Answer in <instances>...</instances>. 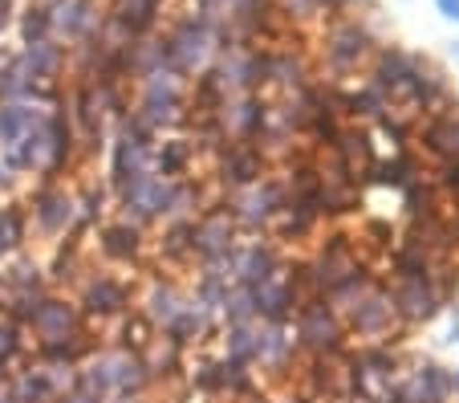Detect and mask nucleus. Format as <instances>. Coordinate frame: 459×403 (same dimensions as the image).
Masks as SVG:
<instances>
[{
    "label": "nucleus",
    "instance_id": "f257e3e1",
    "mask_svg": "<svg viewBox=\"0 0 459 403\" xmlns=\"http://www.w3.org/2000/svg\"><path fill=\"white\" fill-rule=\"evenodd\" d=\"M346 330L358 334V338H370V342H382V346H390V342H394L390 334H407L411 326L399 318L390 290H382V285H370V290L358 298V306L346 314Z\"/></svg>",
    "mask_w": 459,
    "mask_h": 403
},
{
    "label": "nucleus",
    "instance_id": "f03ea898",
    "mask_svg": "<svg viewBox=\"0 0 459 403\" xmlns=\"http://www.w3.org/2000/svg\"><path fill=\"white\" fill-rule=\"evenodd\" d=\"M293 314H297V346H305L309 355H342L346 322H342V314H333L325 306V298L305 302Z\"/></svg>",
    "mask_w": 459,
    "mask_h": 403
},
{
    "label": "nucleus",
    "instance_id": "7ed1b4c3",
    "mask_svg": "<svg viewBox=\"0 0 459 403\" xmlns=\"http://www.w3.org/2000/svg\"><path fill=\"white\" fill-rule=\"evenodd\" d=\"M289 204V192L281 180L264 176L256 180L252 188H240V192H232V204H228V212H232L236 228H269L273 220H277V212Z\"/></svg>",
    "mask_w": 459,
    "mask_h": 403
},
{
    "label": "nucleus",
    "instance_id": "20e7f679",
    "mask_svg": "<svg viewBox=\"0 0 459 403\" xmlns=\"http://www.w3.org/2000/svg\"><path fill=\"white\" fill-rule=\"evenodd\" d=\"M390 298H394V310H399V318L407 326L431 322V318L443 310V302H439V293H435L431 277H399V285L390 290Z\"/></svg>",
    "mask_w": 459,
    "mask_h": 403
},
{
    "label": "nucleus",
    "instance_id": "39448f33",
    "mask_svg": "<svg viewBox=\"0 0 459 403\" xmlns=\"http://www.w3.org/2000/svg\"><path fill=\"white\" fill-rule=\"evenodd\" d=\"M33 216L45 237H61V232H70L78 224V200L70 192H61V188H41L33 196Z\"/></svg>",
    "mask_w": 459,
    "mask_h": 403
},
{
    "label": "nucleus",
    "instance_id": "423d86ee",
    "mask_svg": "<svg viewBox=\"0 0 459 403\" xmlns=\"http://www.w3.org/2000/svg\"><path fill=\"white\" fill-rule=\"evenodd\" d=\"M195 257L200 261H208V257H216V253H224V249H232L236 245V220H232V212H228V204L224 208H204L200 212V220H195Z\"/></svg>",
    "mask_w": 459,
    "mask_h": 403
},
{
    "label": "nucleus",
    "instance_id": "0eeeda50",
    "mask_svg": "<svg viewBox=\"0 0 459 403\" xmlns=\"http://www.w3.org/2000/svg\"><path fill=\"white\" fill-rule=\"evenodd\" d=\"M281 253L269 245V241H256V245H244L240 257H236V285H244V290H256V285H264V281L281 277Z\"/></svg>",
    "mask_w": 459,
    "mask_h": 403
},
{
    "label": "nucleus",
    "instance_id": "6e6552de",
    "mask_svg": "<svg viewBox=\"0 0 459 403\" xmlns=\"http://www.w3.org/2000/svg\"><path fill=\"white\" fill-rule=\"evenodd\" d=\"M29 326L41 334V342L74 338V334H82V310L70 306V302H61V298H45Z\"/></svg>",
    "mask_w": 459,
    "mask_h": 403
},
{
    "label": "nucleus",
    "instance_id": "1a4fd4ad",
    "mask_svg": "<svg viewBox=\"0 0 459 403\" xmlns=\"http://www.w3.org/2000/svg\"><path fill=\"white\" fill-rule=\"evenodd\" d=\"M130 310V290L118 277H90L86 290H82V314L86 318H114Z\"/></svg>",
    "mask_w": 459,
    "mask_h": 403
},
{
    "label": "nucleus",
    "instance_id": "9d476101",
    "mask_svg": "<svg viewBox=\"0 0 459 403\" xmlns=\"http://www.w3.org/2000/svg\"><path fill=\"white\" fill-rule=\"evenodd\" d=\"M248 293H252V306H256V318H264V322H289L293 318V293L285 285V273Z\"/></svg>",
    "mask_w": 459,
    "mask_h": 403
},
{
    "label": "nucleus",
    "instance_id": "9b49d317",
    "mask_svg": "<svg viewBox=\"0 0 459 403\" xmlns=\"http://www.w3.org/2000/svg\"><path fill=\"white\" fill-rule=\"evenodd\" d=\"M183 306H187V298L175 290L171 281H155V285H151V293L143 298V318H147L151 326H163V330H167V326L183 314Z\"/></svg>",
    "mask_w": 459,
    "mask_h": 403
},
{
    "label": "nucleus",
    "instance_id": "f8f14e48",
    "mask_svg": "<svg viewBox=\"0 0 459 403\" xmlns=\"http://www.w3.org/2000/svg\"><path fill=\"white\" fill-rule=\"evenodd\" d=\"M256 180H264V155L256 147H232L224 155V184L232 192L240 188H252Z\"/></svg>",
    "mask_w": 459,
    "mask_h": 403
},
{
    "label": "nucleus",
    "instance_id": "ddd939ff",
    "mask_svg": "<svg viewBox=\"0 0 459 403\" xmlns=\"http://www.w3.org/2000/svg\"><path fill=\"white\" fill-rule=\"evenodd\" d=\"M98 241H102V253L110 257V261H134V257L143 253V228L130 224V220L106 224L102 232H98Z\"/></svg>",
    "mask_w": 459,
    "mask_h": 403
},
{
    "label": "nucleus",
    "instance_id": "4468645a",
    "mask_svg": "<svg viewBox=\"0 0 459 403\" xmlns=\"http://www.w3.org/2000/svg\"><path fill=\"white\" fill-rule=\"evenodd\" d=\"M293 346H297V338H289L285 322H264L256 330V359L269 363V367H285L293 359Z\"/></svg>",
    "mask_w": 459,
    "mask_h": 403
},
{
    "label": "nucleus",
    "instance_id": "2eb2a0df",
    "mask_svg": "<svg viewBox=\"0 0 459 403\" xmlns=\"http://www.w3.org/2000/svg\"><path fill=\"white\" fill-rule=\"evenodd\" d=\"M208 326H212V310L200 306V302H187V306H183V314L167 326V338H171L175 346H187V342L204 338V334H208Z\"/></svg>",
    "mask_w": 459,
    "mask_h": 403
},
{
    "label": "nucleus",
    "instance_id": "dca6fc26",
    "mask_svg": "<svg viewBox=\"0 0 459 403\" xmlns=\"http://www.w3.org/2000/svg\"><path fill=\"white\" fill-rule=\"evenodd\" d=\"M195 220H171V224L163 228V241H159V253H163V261H191L195 257Z\"/></svg>",
    "mask_w": 459,
    "mask_h": 403
},
{
    "label": "nucleus",
    "instance_id": "f3484780",
    "mask_svg": "<svg viewBox=\"0 0 459 403\" xmlns=\"http://www.w3.org/2000/svg\"><path fill=\"white\" fill-rule=\"evenodd\" d=\"M224 346H228V363H256V326H228L224 330Z\"/></svg>",
    "mask_w": 459,
    "mask_h": 403
},
{
    "label": "nucleus",
    "instance_id": "a211bd4d",
    "mask_svg": "<svg viewBox=\"0 0 459 403\" xmlns=\"http://www.w3.org/2000/svg\"><path fill=\"white\" fill-rule=\"evenodd\" d=\"M187 163H191V147L183 139H171V143H163V147H159V155H155V176L179 180V171Z\"/></svg>",
    "mask_w": 459,
    "mask_h": 403
},
{
    "label": "nucleus",
    "instance_id": "6ab92c4d",
    "mask_svg": "<svg viewBox=\"0 0 459 403\" xmlns=\"http://www.w3.org/2000/svg\"><path fill=\"white\" fill-rule=\"evenodd\" d=\"M33 123H37V114L29 110V106H4V110H0V143H4V147L17 143Z\"/></svg>",
    "mask_w": 459,
    "mask_h": 403
},
{
    "label": "nucleus",
    "instance_id": "aec40b11",
    "mask_svg": "<svg viewBox=\"0 0 459 403\" xmlns=\"http://www.w3.org/2000/svg\"><path fill=\"white\" fill-rule=\"evenodd\" d=\"M366 53V37L358 33V29H342V33H333L330 41V57L338 66H358V57Z\"/></svg>",
    "mask_w": 459,
    "mask_h": 403
},
{
    "label": "nucleus",
    "instance_id": "412c9836",
    "mask_svg": "<svg viewBox=\"0 0 459 403\" xmlns=\"http://www.w3.org/2000/svg\"><path fill=\"white\" fill-rule=\"evenodd\" d=\"M151 338H155V326H151L143 314H130L126 326H122V351L143 355L151 346Z\"/></svg>",
    "mask_w": 459,
    "mask_h": 403
},
{
    "label": "nucleus",
    "instance_id": "4be33fe9",
    "mask_svg": "<svg viewBox=\"0 0 459 403\" xmlns=\"http://www.w3.org/2000/svg\"><path fill=\"white\" fill-rule=\"evenodd\" d=\"M13 399H17V403H49L53 391H49V379H45V371H29V375H21Z\"/></svg>",
    "mask_w": 459,
    "mask_h": 403
},
{
    "label": "nucleus",
    "instance_id": "5701e85b",
    "mask_svg": "<svg viewBox=\"0 0 459 403\" xmlns=\"http://www.w3.org/2000/svg\"><path fill=\"white\" fill-rule=\"evenodd\" d=\"M224 318H228V326H248V322H256V306H252V293L244 290V285H236V290L228 293Z\"/></svg>",
    "mask_w": 459,
    "mask_h": 403
},
{
    "label": "nucleus",
    "instance_id": "b1692460",
    "mask_svg": "<svg viewBox=\"0 0 459 403\" xmlns=\"http://www.w3.org/2000/svg\"><path fill=\"white\" fill-rule=\"evenodd\" d=\"M232 290H236L232 281H220V277H212V273H204L195 302H200V306H208V310H224V302H228V293H232Z\"/></svg>",
    "mask_w": 459,
    "mask_h": 403
},
{
    "label": "nucleus",
    "instance_id": "393cba45",
    "mask_svg": "<svg viewBox=\"0 0 459 403\" xmlns=\"http://www.w3.org/2000/svg\"><path fill=\"white\" fill-rule=\"evenodd\" d=\"M29 70H33V78H41V74H53L57 70V53L53 49H45V41H33L29 45Z\"/></svg>",
    "mask_w": 459,
    "mask_h": 403
},
{
    "label": "nucleus",
    "instance_id": "a878e982",
    "mask_svg": "<svg viewBox=\"0 0 459 403\" xmlns=\"http://www.w3.org/2000/svg\"><path fill=\"white\" fill-rule=\"evenodd\" d=\"M61 13H65V17H57V25L65 29V33H70V37H78L82 29L90 25V4H82V0H74V4H65V9H61Z\"/></svg>",
    "mask_w": 459,
    "mask_h": 403
},
{
    "label": "nucleus",
    "instance_id": "bb28decb",
    "mask_svg": "<svg viewBox=\"0 0 459 403\" xmlns=\"http://www.w3.org/2000/svg\"><path fill=\"white\" fill-rule=\"evenodd\" d=\"M78 269V241H65V249H57V261H53V277H74Z\"/></svg>",
    "mask_w": 459,
    "mask_h": 403
},
{
    "label": "nucleus",
    "instance_id": "cd10ccee",
    "mask_svg": "<svg viewBox=\"0 0 459 403\" xmlns=\"http://www.w3.org/2000/svg\"><path fill=\"white\" fill-rule=\"evenodd\" d=\"M13 355H17V326L0 322V363H9Z\"/></svg>",
    "mask_w": 459,
    "mask_h": 403
},
{
    "label": "nucleus",
    "instance_id": "c85d7f7f",
    "mask_svg": "<svg viewBox=\"0 0 459 403\" xmlns=\"http://www.w3.org/2000/svg\"><path fill=\"white\" fill-rule=\"evenodd\" d=\"M366 237H370L374 245H390V237H394V228H390L386 220H370V224H366Z\"/></svg>",
    "mask_w": 459,
    "mask_h": 403
},
{
    "label": "nucleus",
    "instance_id": "c756f323",
    "mask_svg": "<svg viewBox=\"0 0 459 403\" xmlns=\"http://www.w3.org/2000/svg\"><path fill=\"white\" fill-rule=\"evenodd\" d=\"M435 4H439V13H443V17L459 21V0H435Z\"/></svg>",
    "mask_w": 459,
    "mask_h": 403
},
{
    "label": "nucleus",
    "instance_id": "7c9ffc66",
    "mask_svg": "<svg viewBox=\"0 0 459 403\" xmlns=\"http://www.w3.org/2000/svg\"><path fill=\"white\" fill-rule=\"evenodd\" d=\"M451 395H459V371H451Z\"/></svg>",
    "mask_w": 459,
    "mask_h": 403
},
{
    "label": "nucleus",
    "instance_id": "2f4dec72",
    "mask_svg": "<svg viewBox=\"0 0 459 403\" xmlns=\"http://www.w3.org/2000/svg\"><path fill=\"white\" fill-rule=\"evenodd\" d=\"M447 342H459V326H451L447 330Z\"/></svg>",
    "mask_w": 459,
    "mask_h": 403
},
{
    "label": "nucleus",
    "instance_id": "473e14b6",
    "mask_svg": "<svg viewBox=\"0 0 459 403\" xmlns=\"http://www.w3.org/2000/svg\"><path fill=\"white\" fill-rule=\"evenodd\" d=\"M451 49H455V57H459V41H455V45H451Z\"/></svg>",
    "mask_w": 459,
    "mask_h": 403
},
{
    "label": "nucleus",
    "instance_id": "72a5a7b5",
    "mask_svg": "<svg viewBox=\"0 0 459 403\" xmlns=\"http://www.w3.org/2000/svg\"><path fill=\"white\" fill-rule=\"evenodd\" d=\"M0 184H9V180H4V171H0Z\"/></svg>",
    "mask_w": 459,
    "mask_h": 403
},
{
    "label": "nucleus",
    "instance_id": "f704fd0d",
    "mask_svg": "<svg viewBox=\"0 0 459 403\" xmlns=\"http://www.w3.org/2000/svg\"><path fill=\"white\" fill-rule=\"evenodd\" d=\"M455 232H459V212H455Z\"/></svg>",
    "mask_w": 459,
    "mask_h": 403
},
{
    "label": "nucleus",
    "instance_id": "c9c22d12",
    "mask_svg": "<svg viewBox=\"0 0 459 403\" xmlns=\"http://www.w3.org/2000/svg\"><path fill=\"white\" fill-rule=\"evenodd\" d=\"M0 253H4V245H0Z\"/></svg>",
    "mask_w": 459,
    "mask_h": 403
},
{
    "label": "nucleus",
    "instance_id": "e433bc0d",
    "mask_svg": "<svg viewBox=\"0 0 459 403\" xmlns=\"http://www.w3.org/2000/svg\"><path fill=\"white\" fill-rule=\"evenodd\" d=\"M0 383H4V375H0Z\"/></svg>",
    "mask_w": 459,
    "mask_h": 403
}]
</instances>
